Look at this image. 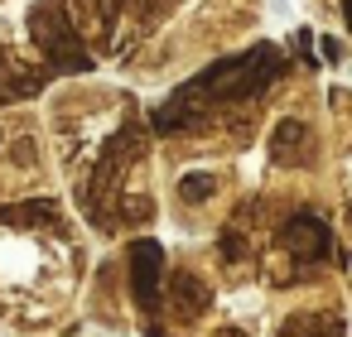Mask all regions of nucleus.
<instances>
[{
	"instance_id": "obj_6",
	"label": "nucleus",
	"mask_w": 352,
	"mask_h": 337,
	"mask_svg": "<svg viewBox=\"0 0 352 337\" xmlns=\"http://www.w3.org/2000/svg\"><path fill=\"white\" fill-rule=\"evenodd\" d=\"M169 294H174V313H179L184 323H193V318L208 308V284H203L193 270H174V279H169Z\"/></svg>"
},
{
	"instance_id": "obj_3",
	"label": "nucleus",
	"mask_w": 352,
	"mask_h": 337,
	"mask_svg": "<svg viewBox=\"0 0 352 337\" xmlns=\"http://www.w3.org/2000/svg\"><path fill=\"white\" fill-rule=\"evenodd\" d=\"M160 270H164V246L150 241V236L131 241V294H135V308H140L145 318H155L160 303H164V294H160Z\"/></svg>"
},
{
	"instance_id": "obj_9",
	"label": "nucleus",
	"mask_w": 352,
	"mask_h": 337,
	"mask_svg": "<svg viewBox=\"0 0 352 337\" xmlns=\"http://www.w3.org/2000/svg\"><path fill=\"white\" fill-rule=\"evenodd\" d=\"M217 193V174H208V169H193V174H184L179 178V198L193 207V202H208Z\"/></svg>"
},
{
	"instance_id": "obj_7",
	"label": "nucleus",
	"mask_w": 352,
	"mask_h": 337,
	"mask_svg": "<svg viewBox=\"0 0 352 337\" xmlns=\"http://www.w3.org/2000/svg\"><path fill=\"white\" fill-rule=\"evenodd\" d=\"M275 337H342V323L338 313H294L280 323Z\"/></svg>"
},
{
	"instance_id": "obj_2",
	"label": "nucleus",
	"mask_w": 352,
	"mask_h": 337,
	"mask_svg": "<svg viewBox=\"0 0 352 337\" xmlns=\"http://www.w3.org/2000/svg\"><path fill=\"white\" fill-rule=\"evenodd\" d=\"M30 34H34V44L44 49V58H49L54 73H87V68H92V54H87V44L78 39L73 20H68V10H63V0H44V5L30 10Z\"/></svg>"
},
{
	"instance_id": "obj_1",
	"label": "nucleus",
	"mask_w": 352,
	"mask_h": 337,
	"mask_svg": "<svg viewBox=\"0 0 352 337\" xmlns=\"http://www.w3.org/2000/svg\"><path fill=\"white\" fill-rule=\"evenodd\" d=\"M280 63H285V54L275 44H251L236 58H217L212 68H203L198 78L174 87V97L155 111V130H188V126H198L217 106L261 97L270 87V78L280 73Z\"/></svg>"
},
{
	"instance_id": "obj_13",
	"label": "nucleus",
	"mask_w": 352,
	"mask_h": 337,
	"mask_svg": "<svg viewBox=\"0 0 352 337\" xmlns=\"http://www.w3.org/2000/svg\"><path fill=\"white\" fill-rule=\"evenodd\" d=\"M347 217H352V207H347Z\"/></svg>"
},
{
	"instance_id": "obj_8",
	"label": "nucleus",
	"mask_w": 352,
	"mask_h": 337,
	"mask_svg": "<svg viewBox=\"0 0 352 337\" xmlns=\"http://www.w3.org/2000/svg\"><path fill=\"white\" fill-rule=\"evenodd\" d=\"M58 202L54 198H34V202H15V207H0V222H15V226H34V222H54Z\"/></svg>"
},
{
	"instance_id": "obj_5",
	"label": "nucleus",
	"mask_w": 352,
	"mask_h": 337,
	"mask_svg": "<svg viewBox=\"0 0 352 337\" xmlns=\"http://www.w3.org/2000/svg\"><path fill=\"white\" fill-rule=\"evenodd\" d=\"M270 154H275V164H304L309 159V126L294 121V116H285L270 130Z\"/></svg>"
},
{
	"instance_id": "obj_14",
	"label": "nucleus",
	"mask_w": 352,
	"mask_h": 337,
	"mask_svg": "<svg viewBox=\"0 0 352 337\" xmlns=\"http://www.w3.org/2000/svg\"><path fill=\"white\" fill-rule=\"evenodd\" d=\"M0 140H6V135H0Z\"/></svg>"
},
{
	"instance_id": "obj_12",
	"label": "nucleus",
	"mask_w": 352,
	"mask_h": 337,
	"mask_svg": "<svg viewBox=\"0 0 352 337\" xmlns=\"http://www.w3.org/2000/svg\"><path fill=\"white\" fill-rule=\"evenodd\" d=\"M342 10H347V25H352V0H342Z\"/></svg>"
},
{
	"instance_id": "obj_11",
	"label": "nucleus",
	"mask_w": 352,
	"mask_h": 337,
	"mask_svg": "<svg viewBox=\"0 0 352 337\" xmlns=\"http://www.w3.org/2000/svg\"><path fill=\"white\" fill-rule=\"evenodd\" d=\"M217 337H246V332H236V327H222V332H217Z\"/></svg>"
},
{
	"instance_id": "obj_10",
	"label": "nucleus",
	"mask_w": 352,
	"mask_h": 337,
	"mask_svg": "<svg viewBox=\"0 0 352 337\" xmlns=\"http://www.w3.org/2000/svg\"><path fill=\"white\" fill-rule=\"evenodd\" d=\"M241 251H246V241H241V236H236V231L227 226V231H222V255H227V260H236Z\"/></svg>"
},
{
	"instance_id": "obj_4",
	"label": "nucleus",
	"mask_w": 352,
	"mask_h": 337,
	"mask_svg": "<svg viewBox=\"0 0 352 337\" xmlns=\"http://www.w3.org/2000/svg\"><path fill=\"white\" fill-rule=\"evenodd\" d=\"M275 241H280L285 251H294L299 260L333 255V231H328V222H323L318 212H294V217L275 231Z\"/></svg>"
}]
</instances>
